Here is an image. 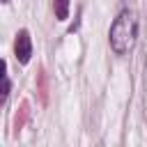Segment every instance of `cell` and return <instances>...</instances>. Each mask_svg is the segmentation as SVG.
I'll return each mask as SVG.
<instances>
[{
  "instance_id": "cell-1",
  "label": "cell",
  "mask_w": 147,
  "mask_h": 147,
  "mask_svg": "<svg viewBox=\"0 0 147 147\" xmlns=\"http://www.w3.org/2000/svg\"><path fill=\"white\" fill-rule=\"evenodd\" d=\"M110 46L117 55L129 53L136 46V37H138V16L133 9H124L119 11V16L113 21L110 25Z\"/></svg>"
},
{
  "instance_id": "cell-2",
  "label": "cell",
  "mask_w": 147,
  "mask_h": 147,
  "mask_svg": "<svg viewBox=\"0 0 147 147\" xmlns=\"http://www.w3.org/2000/svg\"><path fill=\"white\" fill-rule=\"evenodd\" d=\"M14 53H16V60L21 64L30 62V57H32V41H30V32L28 30H18L16 41H14Z\"/></svg>"
},
{
  "instance_id": "cell-3",
  "label": "cell",
  "mask_w": 147,
  "mask_h": 147,
  "mask_svg": "<svg viewBox=\"0 0 147 147\" xmlns=\"http://www.w3.org/2000/svg\"><path fill=\"white\" fill-rule=\"evenodd\" d=\"M28 113H30V103L23 101V103H21V110H18L16 117H14V129H16V131L23 129V124H25V119H28Z\"/></svg>"
},
{
  "instance_id": "cell-4",
  "label": "cell",
  "mask_w": 147,
  "mask_h": 147,
  "mask_svg": "<svg viewBox=\"0 0 147 147\" xmlns=\"http://www.w3.org/2000/svg\"><path fill=\"white\" fill-rule=\"evenodd\" d=\"M53 9H55L57 21H67L69 18V0H55L53 2Z\"/></svg>"
},
{
  "instance_id": "cell-5",
  "label": "cell",
  "mask_w": 147,
  "mask_h": 147,
  "mask_svg": "<svg viewBox=\"0 0 147 147\" xmlns=\"http://www.w3.org/2000/svg\"><path fill=\"white\" fill-rule=\"evenodd\" d=\"M7 64L2 62V103L7 101V96H9V90H11V83H9V76H7Z\"/></svg>"
},
{
  "instance_id": "cell-6",
  "label": "cell",
  "mask_w": 147,
  "mask_h": 147,
  "mask_svg": "<svg viewBox=\"0 0 147 147\" xmlns=\"http://www.w3.org/2000/svg\"><path fill=\"white\" fill-rule=\"evenodd\" d=\"M2 2H9V0H2Z\"/></svg>"
}]
</instances>
